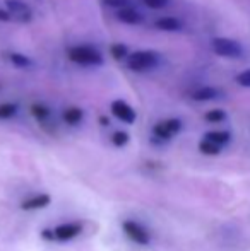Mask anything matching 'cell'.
Listing matches in <instances>:
<instances>
[{
    "instance_id": "1",
    "label": "cell",
    "mask_w": 250,
    "mask_h": 251,
    "mask_svg": "<svg viewBox=\"0 0 250 251\" xmlns=\"http://www.w3.org/2000/svg\"><path fill=\"white\" fill-rule=\"evenodd\" d=\"M67 58L84 67H101L105 63L103 53L93 45H76L67 50Z\"/></svg>"
},
{
    "instance_id": "2",
    "label": "cell",
    "mask_w": 250,
    "mask_h": 251,
    "mask_svg": "<svg viewBox=\"0 0 250 251\" xmlns=\"http://www.w3.org/2000/svg\"><path fill=\"white\" fill-rule=\"evenodd\" d=\"M158 65H160V53L154 50H137L134 53H129V56H127L129 70L137 74L154 70Z\"/></svg>"
},
{
    "instance_id": "3",
    "label": "cell",
    "mask_w": 250,
    "mask_h": 251,
    "mask_svg": "<svg viewBox=\"0 0 250 251\" xmlns=\"http://www.w3.org/2000/svg\"><path fill=\"white\" fill-rule=\"evenodd\" d=\"M211 48L218 56H223V58H240L244 55V47L237 40L224 36L213 38L211 40Z\"/></svg>"
},
{
    "instance_id": "4",
    "label": "cell",
    "mask_w": 250,
    "mask_h": 251,
    "mask_svg": "<svg viewBox=\"0 0 250 251\" xmlns=\"http://www.w3.org/2000/svg\"><path fill=\"white\" fill-rule=\"evenodd\" d=\"M83 231V226L77 224V222H67V224H60L55 229H48L43 231V238H47L48 241H58V243H65L70 239L77 238Z\"/></svg>"
},
{
    "instance_id": "5",
    "label": "cell",
    "mask_w": 250,
    "mask_h": 251,
    "mask_svg": "<svg viewBox=\"0 0 250 251\" xmlns=\"http://www.w3.org/2000/svg\"><path fill=\"white\" fill-rule=\"evenodd\" d=\"M184 128V123L178 118H168V120H161L156 125L153 126V135L154 139L161 140V142H167L171 137L178 135Z\"/></svg>"
},
{
    "instance_id": "6",
    "label": "cell",
    "mask_w": 250,
    "mask_h": 251,
    "mask_svg": "<svg viewBox=\"0 0 250 251\" xmlns=\"http://www.w3.org/2000/svg\"><path fill=\"white\" fill-rule=\"evenodd\" d=\"M122 231H124L127 238L136 243V245L146 246V245H149V241H151V236H149V232L146 231V227L140 226L139 222H136V221H124Z\"/></svg>"
},
{
    "instance_id": "7",
    "label": "cell",
    "mask_w": 250,
    "mask_h": 251,
    "mask_svg": "<svg viewBox=\"0 0 250 251\" xmlns=\"http://www.w3.org/2000/svg\"><path fill=\"white\" fill-rule=\"evenodd\" d=\"M5 9L12 14V21L16 23H31L33 21V10L23 0H5Z\"/></svg>"
},
{
    "instance_id": "8",
    "label": "cell",
    "mask_w": 250,
    "mask_h": 251,
    "mask_svg": "<svg viewBox=\"0 0 250 251\" xmlns=\"http://www.w3.org/2000/svg\"><path fill=\"white\" fill-rule=\"evenodd\" d=\"M110 111H111V115H113L115 118L120 120V122H124V123H127V125H132V123H136V120H137L136 109H134L132 106H130L129 102L124 101V100L111 101Z\"/></svg>"
},
{
    "instance_id": "9",
    "label": "cell",
    "mask_w": 250,
    "mask_h": 251,
    "mask_svg": "<svg viewBox=\"0 0 250 251\" xmlns=\"http://www.w3.org/2000/svg\"><path fill=\"white\" fill-rule=\"evenodd\" d=\"M115 17H117V21H120V23H124V24H129V26H137V24L144 23V14L130 5L124 7V9H118Z\"/></svg>"
},
{
    "instance_id": "10",
    "label": "cell",
    "mask_w": 250,
    "mask_h": 251,
    "mask_svg": "<svg viewBox=\"0 0 250 251\" xmlns=\"http://www.w3.org/2000/svg\"><path fill=\"white\" fill-rule=\"evenodd\" d=\"M52 197L48 193H40V195L29 197V199H24L21 201V208L23 210H40V208H45L47 205H50Z\"/></svg>"
},
{
    "instance_id": "11",
    "label": "cell",
    "mask_w": 250,
    "mask_h": 251,
    "mask_svg": "<svg viewBox=\"0 0 250 251\" xmlns=\"http://www.w3.org/2000/svg\"><path fill=\"white\" fill-rule=\"evenodd\" d=\"M154 26H156V29L163 31V33H178V31H182L184 24H182L180 19H177L173 16H163L160 19H156Z\"/></svg>"
},
{
    "instance_id": "12",
    "label": "cell",
    "mask_w": 250,
    "mask_h": 251,
    "mask_svg": "<svg viewBox=\"0 0 250 251\" xmlns=\"http://www.w3.org/2000/svg\"><path fill=\"white\" fill-rule=\"evenodd\" d=\"M220 96H221V91L216 89V87H213V86H202V87H199V89H195L192 94H190V98H192L194 101H197V102L214 101V100H218Z\"/></svg>"
},
{
    "instance_id": "13",
    "label": "cell",
    "mask_w": 250,
    "mask_h": 251,
    "mask_svg": "<svg viewBox=\"0 0 250 251\" xmlns=\"http://www.w3.org/2000/svg\"><path fill=\"white\" fill-rule=\"evenodd\" d=\"M62 120L70 126L79 125L81 122L84 120V111L77 106H70V108H65L62 113Z\"/></svg>"
},
{
    "instance_id": "14",
    "label": "cell",
    "mask_w": 250,
    "mask_h": 251,
    "mask_svg": "<svg viewBox=\"0 0 250 251\" xmlns=\"http://www.w3.org/2000/svg\"><path fill=\"white\" fill-rule=\"evenodd\" d=\"M204 139H207V140H211V142L218 144V146L224 147L230 144L231 133L228 132V130H211V132H207L206 135H204Z\"/></svg>"
},
{
    "instance_id": "15",
    "label": "cell",
    "mask_w": 250,
    "mask_h": 251,
    "mask_svg": "<svg viewBox=\"0 0 250 251\" xmlns=\"http://www.w3.org/2000/svg\"><path fill=\"white\" fill-rule=\"evenodd\" d=\"M7 60H9L14 67H17V69H29V67L33 65V60L28 55L19 53V51H10L9 55H7Z\"/></svg>"
},
{
    "instance_id": "16",
    "label": "cell",
    "mask_w": 250,
    "mask_h": 251,
    "mask_svg": "<svg viewBox=\"0 0 250 251\" xmlns=\"http://www.w3.org/2000/svg\"><path fill=\"white\" fill-rule=\"evenodd\" d=\"M31 115L34 116L36 122L45 123L47 120H50L52 111L47 104H43V102H33V104H31Z\"/></svg>"
},
{
    "instance_id": "17",
    "label": "cell",
    "mask_w": 250,
    "mask_h": 251,
    "mask_svg": "<svg viewBox=\"0 0 250 251\" xmlns=\"http://www.w3.org/2000/svg\"><path fill=\"white\" fill-rule=\"evenodd\" d=\"M221 149H223V147L211 142V140H207V139H202L199 142V151H200V154H204V155H218L221 152Z\"/></svg>"
},
{
    "instance_id": "18",
    "label": "cell",
    "mask_w": 250,
    "mask_h": 251,
    "mask_svg": "<svg viewBox=\"0 0 250 251\" xmlns=\"http://www.w3.org/2000/svg\"><path fill=\"white\" fill-rule=\"evenodd\" d=\"M110 55L113 60L122 62V60H127V56H129V48L124 43H113L110 47Z\"/></svg>"
},
{
    "instance_id": "19",
    "label": "cell",
    "mask_w": 250,
    "mask_h": 251,
    "mask_svg": "<svg viewBox=\"0 0 250 251\" xmlns=\"http://www.w3.org/2000/svg\"><path fill=\"white\" fill-rule=\"evenodd\" d=\"M204 120L207 123H221L226 120V111L220 108H214V109H209V111L204 113Z\"/></svg>"
},
{
    "instance_id": "20",
    "label": "cell",
    "mask_w": 250,
    "mask_h": 251,
    "mask_svg": "<svg viewBox=\"0 0 250 251\" xmlns=\"http://www.w3.org/2000/svg\"><path fill=\"white\" fill-rule=\"evenodd\" d=\"M16 102H0V120H10L17 115Z\"/></svg>"
},
{
    "instance_id": "21",
    "label": "cell",
    "mask_w": 250,
    "mask_h": 251,
    "mask_svg": "<svg viewBox=\"0 0 250 251\" xmlns=\"http://www.w3.org/2000/svg\"><path fill=\"white\" fill-rule=\"evenodd\" d=\"M130 137L129 133L124 132V130H117V132H113V135H111V144H113L115 147H124L129 144Z\"/></svg>"
},
{
    "instance_id": "22",
    "label": "cell",
    "mask_w": 250,
    "mask_h": 251,
    "mask_svg": "<svg viewBox=\"0 0 250 251\" xmlns=\"http://www.w3.org/2000/svg\"><path fill=\"white\" fill-rule=\"evenodd\" d=\"M235 80H237L238 86H242V87H249V89H250V69H247V70H242V72L238 74L237 77H235Z\"/></svg>"
},
{
    "instance_id": "23",
    "label": "cell",
    "mask_w": 250,
    "mask_h": 251,
    "mask_svg": "<svg viewBox=\"0 0 250 251\" xmlns=\"http://www.w3.org/2000/svg\"><path fill=\"white\" fill-rule=\"evenodd\" d=\"M144 3H146V7H149V9L153 10H160V9H165V7L170 3V0H142Z\"/></svg>"
},
{
    "instance_id": "24",
    "label": "cell",
    "mask_w": 250,
    "mask_h": 251,
    "mask_svg": "<svg viewBox=\"0 0 250 251\" xmlns=\"http://www.w3.org/2000/svg\"><path fill=\"white\" fill-rule=\"evenodd\" d=\"M105 5L111 7V9H124V7L130 5V0H103Z\"/></svg>"
},
{
    "instance_id": "25",
    "label": "cell",
    "mask_w": 250,
    "mask_h": 251,
    "mask_svg": "<svg viewBox=\"0 0 250 251\" xmlns=\"http://www.w3.org/2000/svg\"><path fill=\"white\" fill-rule=\"evenodd\" d=\"M12 21V14L7 9H0V23H10Z\"/></svg>"
},
{
    "instance_id": "26",
    "label": "cell",
    "mask_w": 250,
    "mask_h": 251,
    "mask_svg": "<svg viewBox=\"0 0 250 251\" xmlns=\"http://www.w3.org/2000/svg\"><path fill=\"white\" fill-rule=\"evenodd\" d=\"M100 122H101V125H103V126L110 125V120H108L107 116H101V118H100Z\"/></svg>"
}]
</instances>
